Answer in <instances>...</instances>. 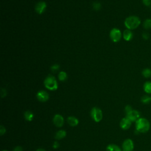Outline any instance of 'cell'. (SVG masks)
Listing matches in <instances>:
<instances>
[{"label":"cell","mask_w":151,"mask_h":151,"mask_svg":"<svg viewBox=\"0 0 151 151\" xmlns=\"http://www.w3.org/2000/svg\"><path fill=\"white\" fill-rule=\"evenodd\" d=\"M142 2L146 6L151 5V0H142Z\"/></svg>","instance_id":"obj_24"},{"label":"cell","mask_w":151,"mask_h":151,"mask_svg":"<svg viewBox=\"0 0 151 151\" xmlns=\"http://www.w3.org/2000/svg\"><path fill=\"white\" fill-rule=\"evenodd\" d=\"M59 68H60V65H59L58 64H54V65H52L51 67V70L52 72H53V73H55V72H56L57 71H58V70H59Z\"/></svg>","instance_id":"obj_23"},{"label":"cell","mask_w":151,"mask_h":151,"mask_svg":"<svg viewBox=\"0 0 151 151\" xmlns=\"http://www.w3.org/2000/svg\"><path fill=\"white\" fill-rule=\"evenodd\" d=\"M22 147L19 146H17L16 147H15L13 149V151H22Z\"/></svg>","instance_id":"obj_29"},{"label":"cell","mask_w":151,"mask_h":151,"mask_svg":"<svg viewBox=\"0 0 151 151\" xmlns=\"http://www.w3.org/2000/svg\"><path fill=\"white\" fill-rule=\"evenodd\" d=\"M134 149V143L132 139H126L122 144L123 151H132Z\"/></svg>","instance_id":"obj_6"},{"label":"cell","mask_w":151,"mask_h":151,"mask_svg":"<svg viewBox=\"0 0 151 151\" xmlns=\"http://www.w3.org/2000/svg\"><path fill=\"white\" fill-rule=\"evenodd\" d=\"M46 7H47L46 3L44 1H40L36 4L35 6V9L38 14H42L45 11Z\"/></svg>","instance_id":"obj_10"},{"label":"cell","mask_w":151,"mask_h":151,"mask_svg":"<svg viewBox=\"0 0 151 151\" xmlns=\"http://www.w3.org/2000/svg\"><path fill=\"white\" fill-rule=\"evenodd\" d=\"M24 118L25 119V120L27 121H29V122L32 121L34 119V114L32 111H31L29 110L26 111L24 113Z\"/></svg>","instance_id":"obj_16"},{"label":"cell","mask_w":151,"mask_h":151,"mask_svg":"<svg viewBox=\"0 0 151 151\" xmlns=\"http://www.w3.org/2000/svg\"><path fill=\"white\" fill-rule=\"evenodd\" d=\"M59 146H60V145L58 142H54L52 145V147L54 149H57L59 147Z\"/></svg>","instance_id":"obj_30"},{"label":"cell","mask_w":151,"mask_h":151,"mask_svg":"<svg viewBox=\"0 0 151 151\" xmlns=\"http://www.w3.org/2000/svg\"><path fill=\"white\" fill-rule=\"evenodd\" d=\"M67 121L68 124L70 126H72V127H75V126H77L78 123H79V121L77 119V118L74 117V116H69V117H68Z\"/></svg>","instance_id":"obj_12"},{"label":"cell","mask_w":151,"mask_h":151,"mask_svg":"<svg viewBox=\"0 0 151 151\" xmlns=\"http://www.w3.org/2000/svg\"><path fill=\"white\" fill-rule=\"evenodd\" d=\"M66 134H67V133L64 130H60L56 132L55 134V139L57 140H61L64 138Z\"/></svg>","instance_id":"obj_14"},{"label":"cell","mask_w":151,"mask_h":151,"mask_svg":"<svg viewBox=\"0 0 151 151\" xmlns=\"http://www.w3.org/2000/svg\"><path fill=\"white\" fill-rule=\"evenodd\" d=\"M143 27L146 29H150L151 28V19L150 18L146 19L143 23Z\"/></svg>","instance_id":"obj_19"},{"label":"cell","mask_w":151,"mask_h":151,"mask_svg":"<svg viewBox=\"0 0 151 151\" xmlns=\"http://www.w3.org/2000/svg\"><path fill=\"white\" fill-rule=\"evenodd\" d=\"M142 37H143V39L146 40L149 38V34L147 32H145L142 34Z\"/></svg>","instance_id":"obj_26"},{"label":"cell","mask_w":151,"mask_h":151,"mask_svg":"<svg viewBox=\"0 0 151 151\" xmlns=\"http://www.w3.org/2000/svg\"><path fill=\"white\" fill-rule=\"evenodd\" d=\"M132 110H133V109H132V107L130 106H129V105H127V106L125 107V111H126V113L129 112V111H131Z\"/></svg>","instance_id":"obj_28"},{"label":"cell","mask_w":151,"mask_h":151,"mask_svg":"<svg viewBox=\"0 0 151 151\" xmlns=\"http://www.w3.org/2000/svg\"><path fill=\"white\" fill-rule=\"evenodd\" d=\"M133 34L131 30L127 29L123 31V37L126 41H130L133 38Z\"/></svg>","instance_id":"obj_13"},{"label":"cell","mask_w":151,"mask_h":151,"mask_svg":"<svg viewBox=\"0 0 151 151\" xmlns=\"http://www.w3.org/2000/svg\"><path fill=\"white\" fill-rule=\"evenodd\" d=\"M135 127L138 132L146 133L150 129V123L147 119L140 117L135 122Z\"/></svg>","instance_id":"obj_1"},{"label":"cell","mask_w":151,"mask_h":151,"mask_svg":"<svg viewBox=\"0 0 151 151\" xmlns=\"http://www.w3.org/2000/svg\"><path fill=\"white\" fill-rule=\"evenodd\" d=\"M142 76L145 78H149L151 77V70L148 68H144L142 72Z\"/></svg>","instance_id":"obj_20"},{"label":"cell","mask_w":151,"mask_h":151,"mask_svg":"<svg viewBox=\"0 0 151 151\" xmlns=\"http://www.w3.org/2000/svg\"><path fill=\"white\" fill-rule=\"evenodd\" d=\"M90 115L93 120L96 122H99L103 118V113L100 109L97 107H93L90 111Z\"/></svg>","instance_id":"obj_4"},{"label":"cell","mask_w":151,"mask_h":151,"mask_svg":"<svg viewBox=\"0 0 151 151\" xmlns=\"http://www.w3.org/2000/svg\"><path fill=\"white\" fill-rule=\"evenodd\" d=\"M36 151H46L45 149H42V148H39V149H37L36 150Z\"/></svg>","instance_id":"obj_31"},{"label":"cell","mask_w":151,"mask_h":151,"mask_svg":"<svg viewBox=\"0 0 151 151\" xmlns=\"http://www.w3.org/2000/svg\"><path fill=\"white\" fill-rule=\"evenodd\" d=\"M58 79L61 81H65L67 78V74H66V73L65 71H61L60 72V73L58 74Z\"/></svg>","instance_id":"obj_21"},{"label":"cell","mask_w":151,"mask_h":151,"mask_svg":"<svg viewBox=\"0 0 151 151\" xmlns=\"http://www.w3.org/2000/svg\"><path fill=\"white\" fill-rule=\"evenodd\" d=\"M93 8L95 10H99L101 8V4L100 3L98 2H95L93 4Z\"/></svg>","instance_id":"obj_22"},{"label":"cell","mask_w":151,"mask_h":151,"mask_svg":"<svg viewBox=\"0 0 151 151\" xmlns=\"http://www.w3.org/2000/svg\"><path fill=\"white\" fill-rule=\"evenodd\" d=\"M126 117L129 119L132 122H136L140 118V113L137 110H132L126 113Z\"/></svg>","instance_id":"obj_7"},{"label":"cell","mask_w":151,"mask_h":151,"mask_svg":"<svg viewBox=\"0 0 151 151\" xmlns=\"http://www.w3.org/2000/svg\"><path fill=\"white\" fill-rule=\"evenodd\" d=\"M52 122L56 127H61L64 124V119L61 115H60L59 114H56L54 115V116L53 117Z\"/></svg>","instance_id":"obj_8"},{"label":"cell","mask_w":151,"mask_h":151,"mask_svg":"<svg viewBox=\"0 0 151 151\" xmlns=\"http://www.w3.org/2000/svg\"><path fill=\"white\" fill-rule=\"evenodd\" d=\"M143 90L147 94H151V81H146L143 85Z\"/></svg>","instance_id":"obj_17"},{"label":"cell","mask_w":151,"mask_h":151,"mask_svg":"<svg viewBox=\"0 0 151 151\" xmlns=\"http://www.w3.org/2000/svg\"><path fill=\"white\" fill-rule=\"evenodd\" d=\"M140 19L137 16L132 15L126 18L124 21V25L130 30L137 28L140 24Z\"/></svg>","instance_id":"obj_2"},{"label":"cell","mask_w":151,"mask_h":151,"mask_svg":"<svg viewBox=\"0 0 151 151\" xmlns=\"http://www.w3.org/2000/svg\"><path fill=\"white\" fill-rule=\"evenodd\" d=\"M2 151H8V150H2Z\"/></svg>","instance_id":"obj_32"},{"label":"cell","mask_w":151,"mask_h":151,"mask_svg":"<svg viewBox=\"0 0 151 151\" xmlns=\"http://www.w3.org/2000/svg\"><path fill=\"white\" fill-rule=\"evenodd\" d=\"M37 99L41 102H45L49 99L48 93L44 90H40L37 93Z\"/></svg>","instance_id":"obj_9"},{"label":"cell","mask_w":151,"mask_h":151,"mask_svg":"<svg viewBox=\"0 0 151 151\" xmlns=\"http://www.w3.org/2000/svg\"><path fill=\"white\" fill-rule=\"evenodd\" d=\"M141 101L142 103L147 104L150 103L151 101V97L147 94L144 95L141 98Z\"/></svg>","instance_id":"obj_18"},{"label":"cell","mask_w":151,"mask_h":151,"mask_svg":"<svg viewBox=\"0 0 151 151\" xmlns=\"http://www.w3.org/2000/svg\"><path fill=\"white\" fill-rule=\"evenodd\" d=\"M44 84L45 87L49 90L54 91L56 90L58 88L57 81L55 78L51 75H49L45 78L44 81Z\"/></svg>","instance_id":"obj_3"},{"label":"cell","mask_w":151,"mask_h":151,"mask_svg":"<svg viewBox=\"0 0 151 151\" xmlns=\"http://www.w3.org/2000/svg\"><path fill=\"white\" fill-rule=\"evenodd\" d=\"M107 151H122V149L116 145L110 144L107 146Z\"/></svg>","instance_id":"obj_15"},{"label":"cell","mask_w":151,"mask_h":151,"mask_svg":"<svg viewBox=\"0 0 151 151\" xmlns=\"http://www.w3.org/2000/svg\"><path fill=\"white\" fill-rule=\"evenodd\" d=\"M132 124V122L126 117L123 118L120 122V126L123 130H127L130 128Z\"/></svg>","instance_id":"obj_11"},{"label":"cell","mask_w":151,"mask_h":151,"mask_svg":"<svg viewBox=\"0 0 151 151\" xmlns=\"http://www.w3.org/2000/svg\"><path fill=\"white\" fill-rule=\"evenodd\" d=\"M110 37L112 41L116 42L120 41L122 37V32L119 29L114 28H113L110 32Z\"/></svg>","instance_id":"obj_5"},{"label":"cell","mask_w":151,"mask_h":151,"mask_svg":"<svg viewBox=\"0 0 151 151\" xmlns=\"http://www.w3.org/2000/svg\"><path fill=\"white\" fill-rule=\"evenodd\" d=\"M5 132H6V129H5V127L4 126L1 125L0 126V134L3 135L5 133Z\"/></svg>","instance_id":"obj_25"},{"label":"cell","mask_w":151,"mask_h":151,"mask_svg":"<svg viewBox=\"0 0 151 151\" xmlns=\"http://www.w3.org/2000/svg\"><path fill=\"white\" fill-rule=\"evenodd\" d=\"M1 97H4L5 96H6V91L5 89L1 88Z\"/></svg>","instance_id":"obj_27"}]
</instances>
